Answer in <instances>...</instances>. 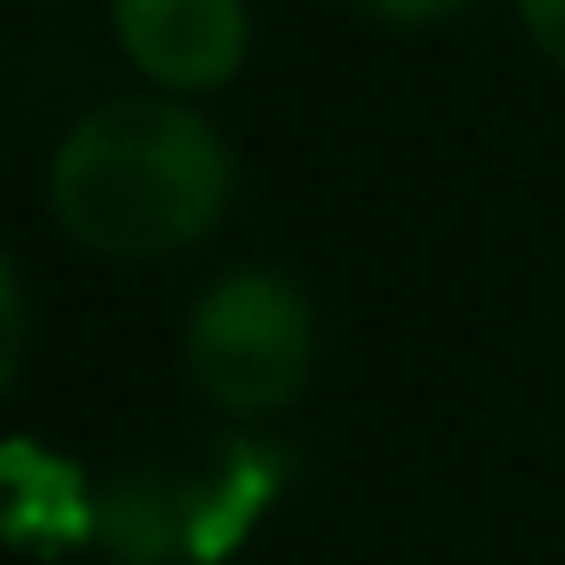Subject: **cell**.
Masks as SVG:
<instances>
[{
	"label": "cell",
	"instance_id": "cell-1",
	"mask_svg": "<svg viewBox=\"0 0 565 565\" xmlns=\"http://www.w3.org/2000/svg\"><path fill=\"white\" fill-rule=\"evenodd\" d=\"M233 147L180 94H114L87 107L47 160V213L94 259L153 266L220 233Z\"/></svg>",
	"mask_w": 565,
	"mask_h": 565
},
{
	"label": "cell",
	"instance_id": "cell-2",
	"mask_svg": "<svg viewBox=\"0 0 565 565\" xmlns=\"http://www.w3.org/2000/svg\"><path fill=\"white\" fill-rule=\"evenodd\" d=\"M186 380L226 419L287 413L320 366V307L279 266H226L186 307Z\"/></svg>",
	"mask_w": 565,
	"mask_h": 565
},
{
	"label": "cell",
	"instance_id": "cell-3",
	"mask_svg": "<svg viewBox=\"0 0 565 565\" xmlns=\"http://www.w3.org/2000/svg\"><path fill=\"white\" fill-rule=\"evenodd\" d=\"M114 41L153 94H220L253 47L246 0H107Z\"/></svg>",
	"mask_w": 565,
	"mask_h": 565
},
{
	"label": "cell",
	"instance_id": "cell-4",
	"mask_svg": "<svg viewBox=\"0 0 565 565\" xmlns=\"http://www.w3.org/2000/svg\"><path fill=\"white\" fill-rule=\"evenodd\" d=\"M0 320H8V347H0V380H21L28 360V287H21V259H0Z\"/></svg>",
	"mask_w": 565,
	"mask_h": 565
},
{
	"label": "cell",
	"instance_id": "cell-5",
	"mask_svg": "<svg viewBox=\"0 0 565 565\" xmlns=\"http://www.w3.org/2000/svg\"><path fill=\"white\" fill-rule=\"evenodd\" d=\"M519 8V28H525V41L565 74V0H512Z\"/></svg>",
	"mask_w": 565,
	"mask_h": 565
},
{
	"label": "cell",
	"instance_id": "cell-6",
	"mask_svg": "<svg viewBox=\"0 0 565 565\" xmlns=\"http://www.w3.org/2000/svg\"><path fill=\"white\" fill-rule=\"evenodd\" d=\"M347 8H360L373 21H393V28H426V21H446V14L472 8V0H347Z\"/></svg>",
	"mask_w": 565,
	"mask_h": 565
}]
</instances>
